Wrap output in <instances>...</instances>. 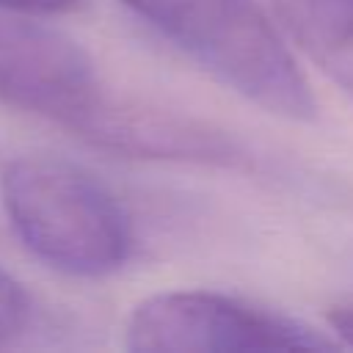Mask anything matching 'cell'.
<instances>
[{"label": "cell", "instance_id": "obj_2", "mask_svg": "<svg viewBox=\"0 0 353 353\" xmlns=\"http://www.w3.org/2000/svg\"><path fill=\"white\" fill-rule=\"evenodd\" d=\"M121 3L259 110L287 121L317 116V99L259 0Z\"/></svg>", "mask_w": 353, "mask_h": 353}, {"label": "cell", "instance_id": "obj_5", "mask_svg": "<svg viewBox=\"0 0 353 353\" xmlns=\"http://www.w3.org/2000/svg\"><path fill=\"white\" fill-rule=\"evenodd\" d=\"M72 132L97 149L124 157L210 165H229L240 160L237 143L223 135V130L149 102L113 97L105 88L74 121Z\"/></svg>", "mask_w": 353, "mask_h": 353}, {"label": "cell", "instance_id": "obj_9", "mask_svg": "<svg viewBox=\"0 0 353 353\" xmlns=\"http://www.w3.org/2000/svg\"><path fill=\"white\" fill-rule=\"evenodd\" d=\"M328 328L339 339V345L353 347V303H339L331 306L328 312Z\"/></svg>", "mask_w": 353, "mask_h": 353}, {"label": "cell", "instance_id": "obj_1", "mask_svg": "<svg viewBox=\"0 0 353 353\" xmlns=\"http://www.w3.org/2000/svg\"><path fill=\"white\" fill-rule=\"evenodd\" d=\"M0 201L22 245L47 268L99 279L132 251L121 201L80 163L28 152L0 168Z\"/></svg>", "mask_w": 353, "mask_h": 353}, {"label": "cell", "instance_id": "obj_4", "mask_svg": "<svg viewBox=\"0 0 353 353\" xmlns=\"http://www.w3.org/2000/svg\"><path fill=\"white\" fill-rule=\"evenodd\" d=\"M102 94L91 55L66 33L0 8V99L66 130Z\"/></svg>", "mask_w": 353, "mask_h": 353}, {"label": "cell", "instance_id": "obj_6", "mask_svg": "<svg viewBox=\"0 0 353 353\" xmlns=\"http://www.w3.org/2000/svg\"><path fill=\"white\" fill-rule=\"evenodd\" d=\"M312 63L353 97V0H268Z\"/></svg>", "mask_w": 353, "mask_h": 353}, {"label": "cell", "instance_id": "obj_3", "mask_svg": "<svg viewBox=\"0 0 353 353\" xmlns=\"http://www.w3.org/2000/svg\"><path fill=\"white\" fill-rule=\"evenodd\" d=\"M320 331L210 290H171L143 298L124 323V347L135 353H243L328 350Z\"/></svg>", "mask_w": 353, "mask_h": 353}, {"label": "cell", "instance_id": "obj_8", "mask_svg": "<svg viewBox=\"0 0 353 353\" xmlns=\"http://www.w3.org/2000/svg\"><path fill=\"white\" fill-rule=\"evenodd\" d=\"M80 0H0V8L28 14V17H50V14H63L72 11Z\"/></svg>", "mask_w": 353, "mask_h": 353}, {"label": "cell", "instance_id": "obj_7", "mask_svg": "<svg viewBox=\"0 0 353 353\" xmlns=\"http://www.w3.org/2000/svg\"><path fill=\"white\" fill-rule=\"evenodd\" d=\"M28 317H30L28 292L8 270L0 268V345L22 334V328L28 325Z\"/></svg>", "mask_w": 353, "mask_h": 353}]
</instances>
